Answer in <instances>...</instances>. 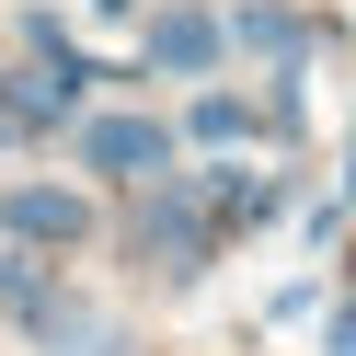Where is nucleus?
Wrapping results in <instances>:
<instances>
[{
	"label": "nucleus",
	"instance_id": "nucleus-1",
	"mask_svg": "<svg viewBox=\"0 0 356 356\" xmlns=\"http://www.w3.org/2000/svg\"><path fill=\"white\" fill-rule=\"evenodd\" d=\"M207 195L184 184V172H161V184H138V207H127V253L149 264V276H172V287H195L207 276Z\"/></svg>",
	"mask_w": 356,
	"mask_h": 356
},
{
	"label": "nucleus",
	"instance_id": "nucleus-2",
	"mask_svg": "<svg viewBox=\"0 0 356 356\" xmlns=\"http://www.w3.org/2000/svg\"><path fill=\"white\" fill-rule=\"evenodd\" d=\"M218 58H230V35H218V12H195V0H161L138 24V70L149 81H207Z\"/></svg>",
	"mask_w": 356,
	"mask_h": 356
},
{
	"label": "nucleus",
	"instance_id": "nucleus-3",
	"mask_svg": "<svg viewBox=\"0 0 356 356\" xmlns=\"http://www.w3.org/2000/svg\"><path fill=\"white\" fill-rule=\"evenodd\" d=\"M0 230L24 253H81L92 241V195L81 184H0Z\"/></svg>",
	"mask_w": 356,
	"mask_h": 356
},
{
	"label": "nucleus",
	"instance_id": "nucleus-4",
	"mask_svg": "<svg viewBox=\"0 0 356 356\" xmlns=\"http://www.w3.org/2000/svg\"><path fill=\"white\" fill-rule=\"evenodd\" d=\"M81 172L161 184V172H172V127H161V115H81Z\"/></svg>",
	"mask_w": 356,
	"mask_h": 356
},
{
	"label": "nucleus",
	"instance_id": "nucleus-5",
	"mask_svg": "<svg viewBox=\"0 0 356 356\" xmlns=\"http://www.w3.org/2000/svg\"><path fill=\"white\" fill-rule=\"evenodd\" d=\"M24 333H35V356H127L115 322H104L92 299H70V287H47V310H35Z\"/></svg>",
	"mask_w": 356,
	"mask_h": 356
},
{
	"label": "nucleus",
	"instance_id": "nucleus-6",
	"mask_svg": "<svg viewBox=\"0 0 356 356\" xmlns=\"http://www.w3.org/2000/svg\"><path fill=\"white\" fill-rule=\"evenodd\" d=\"M218 35H230V47H253V58H276V70H299V58H310V24L287 12V0H241Z\"/></svg>",
	"mask_w": 356,
	"mask_h": 356
},
{
	"label": "nucleus",
	"instance_id": "nucleus-7",
	"mask_svg": "<svg viewBox=\"0 0 356 356\" xmlns=\"http://www.w3.org/2000/svg\"><path fill=\"white\" fill-rule=\"evenodd\" d=\"M70 81H58V70H12V81H0V115H12V138H24V127H70Z\"/></svg>",
	"mask_w": 356,
	"mask_h": 356
},
{
	"label": "nucleus",
	"instance_id": "nucleus-8",
	"mask_svg": "<svg viewBox=\"0 0 356 356\" xmlns=\"http://www.w3.org/2000/svg\"><path fill=\"white\" fill-rule=\"evenodd\" d=\"M184 138H207V149H241V138H253V104H241V92H195Z\"/></svg>",
	"mask_w": 356,
	"mask_h": 356
},
{
	"label": "nucleus",
	"instance_id": "nucleus-9",
	"mask_svg": "<svg viewBox=\"0 0 356 356\" xmlns=\"http://www.w3.org/2000/svg\"><path fill=\"white\" fill-rule=\"evenodd\" d=\"M0 310H12V322H35V310H47V276H35V264H0Z\"/></svg>",
	"mask_w": 356,
	"mask_h": 356
},
{
	"label": "nucleus",
	"instance_id": "nucleus-10",
	"mask_svg": "<svg viewBox=\"0 0 356 356\" xmlns=\"http://www.w3.org/2000/svg\"><path fill=\"white\" fill-rule=\"evenodd\" d=\"M333 356H356V299H345V310H333Z\"/></svg>",
	"mask_w": 356,
	"mask_h": 356
},
{
	"label": "nucleus",
	"instance_id": "nucleus-11",
	"mask_svg": "<svg viewBox=\"0 0 356 356\" xmlns=\"http://www.w3.org/2000/svg\"><path fill=\"white\" fill-rule=\"evenodd\" d=\"M0 138H12V115H0Z\"/></svg>",
	"mask_w": 356,
	"mask_h": 356
}]
</instances>
